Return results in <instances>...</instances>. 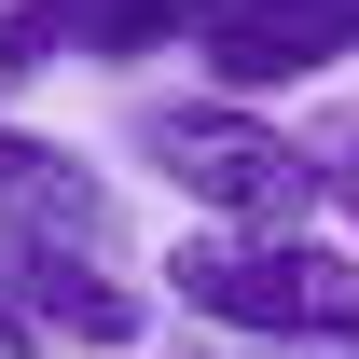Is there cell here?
<instances>
[{
  "mask_svg": "<svg viewBox=\"0 0 359 359\" xmlns=\"http://www.w3.org/2000/svg\"><path fill=\"white\" fill-rule=\"evenodd\" d=\"M235 0H14L0 14V83L14 69H55V55H97V69H125L152 42H208Z\"/></svg>",
  "mask_w": 359,
  "mask_h": 359,
  "instance_id": "4",
  "label": "cell"
},
{
  "mask_svg": "<svg viewBox=\"0 0 359 359\" xmlns=\"http://www.w3.org/2000/svg\"><path fill=\"white\" fill-rule=\"evenodd\" d=\"M359 55V0H235L208 28V83L222 97H276V83H318Z\"/></svg>",
  "mask_w": 359,
  "mask_h": 359,
  "instance_id": "5",
  "label": "cell"
},
{
  "mask_svg": "<svg viewBox=\"0 0 359 359\" xmlns=\"http://www.w3.org/2000/svg\"><path fill=\"white\" fill-rule=\"evenodd\" d=\"M0 359H55V346H42V332H28V318H0Z\"/></svg>",
  "mask_w": 359,
  "mask_h": 359,
  "instance_id": "7",
  "label": "cell"
},
{
  "mask_svg": "<svg viewBox=\"0 0 359 359\" xmlns=\"http://www.w3.org/2000/svg\"><path fill=\"white\" fill-rule=\"evenodd\" d=\"M180 359H194V346H180Z\"/></svg>",
  "mask_w": 359,
  "mask_h": 359,
  "instance_id": "8",
  "label": "cell"
},
{
  "mask_svg": "<svg viewBox=\"0 0 359 359\" xmlns=\"http://www.w3.org/2000/svg\"><path fill=\"white\" fill-rule=\"evenodd\" d=\"M0 318H28L55 359H125L138 346V290L97 249H28V235H0Z\"/></svg>",
  "mask_w": 359,
  "mask_h": 359,
  "instance_id": "3",
  "label": "cell"
},
{
  "mask_svg": "<svg viewBox=\"0 0 359 359\" xmlns=\"http://www.w3.org/2000/svg\"><path fill=\"white\" fill-rule=\"evenodd\" d=\"M166 304L194 332H235V346H359V249H318V235H180L166 249Z\"/></svg>",
  "mask_w": 359,
  "mask_h": 359,
  "instance_id": "1",
  "label": "cell"
},
{
  "mask_svg": "<svg viewBox=\"0 0 359 359\" xmlns=\"http://www.w3.org/2000/svg\"><path fill=\"white\" fill-rule=\"evenodd\" d=\"M138 166L166 180L180 208H208L222 235H304V208H318L304 125H263L249 97H166V111H138Z\"/></svg>",
  "mask_w": 359,
  "mask_h": 359,
  "instance_id": "2",
  "label": "cell"
},
{
  "mask_svg": "<svg viewBox=\"0 0 359 359\" xmlns=\"http://www.w3.org/2000/svg\"><path fill=\"white\" fill-rule=\"evenodd\" d=\"M304 166H318V208L359 222V111H318V125H304Z\"/></svg>",
  "mask_w": 359,
  "mask_h": 359,
  "instance_id": "6",
  "label": "cell"
}]
</instances>
